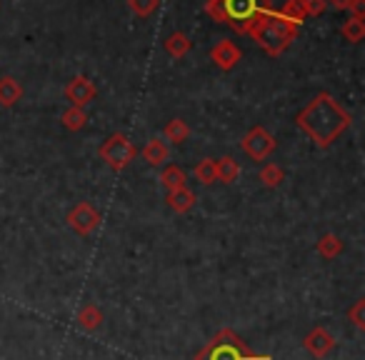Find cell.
<instances>
[{"instance_id": "obj_26", "label": "cell", "mask_w": 365, "mask_h": 360, "mask_svg": "<svg viewBox=\"0 0 365 360\" xmlns=\"http://www.w3.org/2000/svg\"><path fill=\"white\" fill-rule=\"evenodd\" d=\"M348 318L353 320V325L358 330H365V300H355V305L348 310Z\"/></svg>"}, {"instance_id": "obj_10", "label": "cell", "mask_w": 365, "mask_h": 360, "mask_svg": "<svg viewBox=\"0 0 365 360\" xmlns=\"http://www.w3.org/2000/svg\"><path fill=\"white\" fill-rule=\"evenodd\" d=\"M210 61L220 68V71H233L240 63V48L233 41H220L210 48Z\"/></svg>"}, {"instance_id": "obj_18", "label": "cell", "mask_w": 365, "mask_h": 360, "mask_svg": "<svg viewBox=\"0 0 365 360\" xmlns=\"http://www.w3.org/2000/svg\"><path fill=\"white\" fill-rule=\"evenodd\" d=\"M61 123H63V128H66V130H73V133L83 130V128L88 125V113H86V108L71 106V108H68V110L61 115Z\"/></svg>"}, {"instance_id": "obj_7", "label": "cell", "mask_w": 365, "mask_h": 360, "mask_svg": "<svg viewBox=\"0 0 365 360\" xmlns=\"http://www.w3.org/2000/svg\"><path fill=\"white\" fill-rule=\"evenodd\" d=\"M68 225H71V230L76 235L88 238V235H91L93 230H98V225H101V213L96 210V205L83 200V203L71 208V213H68Z\"/></svg>"}, {"instance_id": "obj_15", "label": "cell", "mask_w": 365, "mask_h": 360, "mask_svg": "<svg viewBox=\"0 0 365 360\" xmlns=\"http://www.w3.org/2000/svg\"><path fill=\"white\" fill-rule=\"evenodd\" d=\"M343 248H345L343 240H340L335 233H325V235H320L318 243H315V253H318L323 260H333V258H338V255L343 253Z\"/></svg>"}, {"instance_id": "obj_24", "label": "cell", "mask_w": 365, "mask_h": 360, "mask_svg": "<svg viewBox=\"0 0 365 360\" xmlns=\"http://www.w3.org/2000/svg\"><path fill=\"white\" fill-rule=\"evenodd\" d=\"M340 36L348 43H360L365 38V23L358 21V18H350V21H345L343 28H340Z\"/></svg>"}, {"instance_id": "obj_1", "label": "cell", "mask_w": 365, "mask_h": 360, "mask_svg": "<svg viewBox=\"0 0 365 360\" xmlns=\"http://www.w3.org/2000/svg\"><path fill=\"white\" fill-rule=\"evenodd\" d=\"M353 123V115L335 101L330 93H318L303 110L295 115V125L315 143V148H330Z\"/></svg>"}, {"instance_id": "obj_20", "label": "cell", "mask_w": 365, "mask_h": 360, "mask_svg": "<svg viewBox=\"0 0 365 360\" xmlns=\"http://www.w3.org/2000/svg\"><path fill=\"white\" fill-rule=\"evenodd\" d=\"M165 138L173 143V145H182V143L188 140L190 138V128H188V123L185 120H180V118H173L170 123L165 125Z\"/></svg>"}, {"instance_id": "obj_14", "label": "cell", "mask_w": 365, "mask_h": 360, "mask_svg": "<svg viewBox=\"0 0 365 360\" xmlns=\"http://www.w3.org/2000/svg\"><path fill=\"white\" fill-rule=\"evenodd\" d=\"M143 158H145L153 168H160V165H165V160L170 158V148H168L160 138H153V140H148L145 148H143Z\"/></svg>"}, {"instance_id": "obj_22", "label": "cell", "mask_w": 365, "mask_h": 360, "mask_svg": "<svg viewBox=\"0 0 365 360\" xmlns=\"http://www.w3.org/2000/svg\"><path fill=\"white\" fill-rule=\"evenodd\" d=\"M193 175H195V180H198V183H203V185L218 183V175H215V160H213V158H203V160H200L198 165H195Z\"/></svg>"}, {"instance_id": "obj_12", "label": "cell", "mask_w": 365, "mask_h": 360, "mask_svg": "<svg viewBox=\"0 0 365 360\" xmlns=\"http://www.w3.org/2000/svg\"><path fill=\"white\" fill-rule=\"evenodd\" d=\"M78 328L86 330V333H93V330L101 328L103 323V310L98 308L96 303H86L81 310H78Z\"/></svg>"}, {"instance_id": "obj_2", "label": "cell", "mask_w": 365, "mask_h": 360, "mask_svg": "<svg viewBox=\"0 0 365 360\" xmlns=\"http://www.w3.org/2000/svg\"><path fill=\"white\" fill-rule=\"evenodd\" d=\"M298 28L300 26L285 21L278 11L268 8V11H260L258 16L250 21V26L245 33H248V36L258 43V48H263L270 58H278V56H283V53L290 48V43L295 41Z\"/></svg>"}, {"instance_id": "obj_9", "label": "cell", "mask_w": 365, "mask_h": 360, "mask_svg": "<svg viewBox=\"0 0 365 360\" xmlns=\"http://www.w3.org/2000/svg\"><path fill=\"white\" fill-rule=\"evenodd\" d=\"M335 345H338V340H335V335L330 333V330L325 328H313L308 335L303 338V348L308 350L313 358H325V355H330L335 350Z\"/></svg>"}, {"instance_id": "obj_8", "label": "cell", "mask_w": 365, "mask_h": 360, "mask_svg": "<svg viewBox=\"0 0 365 360\" xmlns=\"http://www.w3.org/2000/svg\"><path fill=\"white\" fill-rule=\"evenodd\" d=\"M66 98L71 101V106L76 108H86L88 103H93L98 98V88L91 78L86 76H76L71 83L66 86Z\"/></svg>"}, {"instance_id": "obj_25", "label": "cell", "mask_w": 365, "mask_h": 360, "mask_svg": "<svg viewBox=\"0 0 365 360\" xmlns=\"http://www.w3.org/2000/svg\"><path fill=\"white\" fill-rule=\"evenodd\" d=\"M158 3H160V0H128L130 11L135 13V16H140V18L153 16V13L158 11Z\"/></svg>"}, {"instance_id": "obj_11", "label": "cell", "mask_w": 365, "mask_h": 360, "mask_svg": "<svg viewBox=\"0 0 365 360\" xmlns=\"http://www.w3.org/2000/svg\"><path fill=\"white\" fill-rule=\"evenodd\" d=\"M168 208L175 210V213H190V210L195 208V203H198V195L193 193V190L185 185V188H178V190H170L165 198Z\"/></svg>"}, {"instance_id": "obj_23", "label": "cell", "mask_w": 365, "mask_h": 360, "mask_svg": "<svg viewBox=\"0 0 365 360\" xmlns=\"http://www.w3.org/2000/svg\"><path fill=\"white\" fill-rule=\"evenodd\" d=\"M280 16H283L285 21L300 26V23L308 18V13H305V0H288L283 6V11H280Z\"/></svg>"}, {"instance_id": "obj_27", "label": "cell", "mask_w": 365, "mask_h": 360, "mask_svg": "<svg viewBox=\"0 0 365 360\" xmlns=\"http://www.w3.org/2000/svg\"><path fill=\"white\" fill-rule=\"evenodd\" d=\"M205 13H208L215 23H225V0H208V3H205Z\"/></svg>"}, {"instance_id": "obj_17", "label": "cell", "mask_w": 365, "mask_h": 360, "mask_svg": "<svg viewBox=\"0 0 365 360\" xmlns=\"http://www.w3.org/2000/svg\"><path fill=\"white\" fill-rule=\"evenodd\" d=\"M163 48H165V53L168 56H173V58H182L185 53L193 48V43H190V38L185 36V33H180V31H175V33H170V36L165 38V43H163Z\"/></svg>"}, {"instance_id": "obj_29", "label": "cell", "mask_w": 365, "mask_h": 360, "mask_svg": "<svg viewBox=\"0 0 365 360\" xmlns=\"http://www.w3.org/2000/svg\"><path fill=\"white\" fill-rule=\"evenodd\" d=\"M350 13H353V18H358V21H363L365 18V0H350Z\"/></svg>"}, {"instance_id": "obj_6", "label": "cell", "mask_w": 365, "mask_h": 360, "mask_svg": "<svg viewBox=\"0 0 365 360\" xmlns=\"http://www.w3.org/2000/svg\"><path fill=\"white\" fill-rule=\"evenodd\" d=\"M275 145H278V143H275L273 133H268L263 125L250 128V130L245 133L243 140H240V148H243V153L250 158V160H255V163H263L268 155H273Z\"/></svg>"}, {"instance_id": "obj_21", "label": "cell", "mask_w": 365, "mask_h": 360, "mask_svg": "<svg viewBox=\"0 0 365 360\" xmlns=\"http://www.w3.org/2000/svg\"><path fill=\"white\" fill-rule=\"evenodd\" d=\"M258 178L265 188H278V185L285 180V170L278 165V163H265V165L260 168Z\"/></svg>"}, {"instance_id": "obj_19", "label": "cell", "mask_w": 365, "mask_h": 360, "mask_svg": "<svg viewBox=\"0 0 365 360\" xmlns=\"http://www.w3.org/2000/svg\"><path fill=\"white\" fill-rule=\"evenodd\" d=\"M160 183L168 193H170V190H178V188H185V173H182V168H178V165H165L160 170Z\"/></svg>"}, {"instance_id": "obj_16", "label": "cell", "mask_w": 365, "mask_h": 360, "mask_svg": "<svg viewBox=\"0 0 365 360\" xmlns=\"http://www.w3.org/2000/svg\"><path fill=\"white\" fill-rule=\"evenodd\" d=\"M215 175H218V180H220V183H225V185L235 183V180H238V175H240L238 160H235V158H230V155L215 160Z\"/></svg>"}, {"instance_id": "obj_3", "label": "cell", "mask_w": 365, "mask_h": 360, "mask_svg": "<svg viewBox=\"0 0 365 360\" xmlns=\"http://www.w3.org/2000/svg\"><path fill=\"white\" fill-rule=\"evenodd\" d=\"M195 360H273V355L250 353L243 345V340H240L233 330L225 328L195 355Z\"/></svg>"}, {"instance_id": "obj_4", "label": "cell", "mask_w": 365, "mask_h": 360, "mask_svg": "<svg viewBox=\"0 0 365 360\" xmlns=\"http://www.w3.org/2000/svg\"><path fill=\"white\" fill-rule=\"evenodd\" d=\"M138 155V148L133 145V140L125 133H113L101 148H98V158L106 163L108 168H113L115 173L125 170Z\"/></svg>"}, {"instance_id": "obj_5", "label": "cell", "mask_w": 365, "mask_h": 360, "mask_svg": "<svg viewBox=\"0 0 365 360\" xmlns=\"http://www.w3.org/2000/svg\"><path fill=\"white\" fill-rule=\"evenodd\" d=\"M270 0H225V26H230L235 33L245 36L250 21L258 16L260 11H268Z\"/></svg>"}, {"instance_id": "obj_28", "label": "cell", "mask_w": 365, "mask_h": 360, "mask_svg": "<svg viewBox=\"0 0 365 360\" xmlns=\"http://www.w3.org/2000/svg\"><path fill=\"white\" fill-rule=\"evenodd\" d=\"M325 8H328V0H305V13L313 18L323 16Z\"/></svg>"}, {"instance_id": "obj_13", "label": "cell", "mask_w": 365, "mask_h": 360, "mask_svg": "<svg viewBox=\"0 0 365 360\" xmlns=\"http://www.w3.org/2000/svg\"><path fill=\"white\" fill-rule=\"evenodd\" d=\"M23 98V88L21 83L13 76H3L0 78V106L3 108H13L18 101Z\"/></svg>"}, {"instance_id": "obj_30", "label": "cell", "mask_w": 365, "mask_h": 360, "mask_svg": "<svg viewBox=\"0 0 365 360\" xmlns=\"http://www.w3.org/2000/svg\"><path fill=\"white\" fill-rule=\"evenodd\" d=\"M330 6L338 8V11H348V8H350V0H330Z\"/></svg>"}]
</instances>
